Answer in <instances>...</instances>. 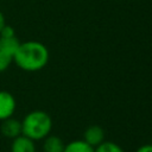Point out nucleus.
I'll return each instance as SVG.
<instances>
[{"mask_svg": "<svg viewBox=\"0 0 152 152\" xmlns=\"http://www.w3.org/2000/svg\"><path fill=\"white\" fill-rule=\"evenodd\" d=\"M13 59L15 64L26 71H37L43 69L49 61L48 48L34 40L20 43Z\"/></svg>", "mask_w": 152, "mask_h": 152, "instance_id": "1", "label": "nucleus"}, {"mask_svg": "<svg viewBox=\"0 0 152 152\" xmlns=\"http://www.w3.org/2000/svg\"><path fill=\"white\" fill-rule=\"evenodd\" d=\"M52 128V120L50 115L43 110H33L28 113L21 122L23 135L34 140L46 138Z\"/></svg>", "mask_w": 152, "mask_h": 152, "instance_id": "2", "label": "nucleus"}, {"mask_svg": "<svg viewBox=\"0 0 152 152\" xmlns=\"http://www.w3.org/2000/svg\"><path fill=\"white\" fill-rule=\"evenodd\" d=\"M15 110V100L8 91H0V120H6L12 116Z\"/></svg>", "mask_w": 152, "mask_h": 152, "instance_id": "3", "label": "nucleus"}, {"mask_svg": "<svg viewBox=\"0 0 152 152\" xmlns=\"http://www.w3.org/2000/svg\"><path fill=\"white\" fill-rule=\"evenodd\" d=\"M83 140L95 148L96 146H99L101 142L104 141V131H103V128L97 126V125L89 126L86 129L84 134H83Z\"/></svg>", "mask_w": 152, "mask_h": 152, "instance_id": "4", "label": "nucleus"}, {"mask_svg": "<svg viewBox=\"0 0 152 152\" xmlns=\"http://www.w3.org/2000/svg\"><path fill=\"white\" fill-rule=\"evenodd\" d=\"M11 150L12 152H36V146L32 139L25 135H18L14 138Z\"/></svg>", "mask_w": 152, "mask_h": 152, "instance_id": "5", "label": "nucleus"}, {"mask_svg": "<svg viewBox=\"0 0 152 152\" xmlns=\"http://www.w3.org/2000/svg\"><path fill=\"white\" fill-rule=\"evenodd\" d=\"M2 125H1V132L4 135L8 137V138H17L18 135H20L21 133V122H19L15 119H6L2 120Z\"/></svg>", "mask_w": 152, "mask_h": 152, "instance_id": "6", "label": "nucleus"}, {"mask_svg": "<svg viewBox=\"0 0 152 152\" xmlns=\"http://www.w3.org/2000/svg\"><path fill=\"white\" fill-rule=\"evenodd\" d=\"M64 142L57 135H48L44 141V152H63Z\"/></svg>", "mask_w": 152, "mask_h": 152, "instance_id": "7", "label": "nucleus"}, {"mask_svg": "<svg viewBox=\"0 0 152 152\" xmlns=\"http://www.w3.org/2000/svg\"><path fill=\"white\" fill-rule=\"evenodd\" d=\"M19 42L15 38V36L12 37H0V50L6 52L10 56H14L18 46H19Z\"/></svg>", "mask_w": 152, "mask_h": 152, "instance_id": "8", "label": "nucleus"}, {"mask_svg": "<svg viewBox=\"0 0 152 152\" xmlns=\"http://www.w3.org/2000/svg\"><path fill=\"white\" fill-rule=\"evenodd\" d=\"M63 152H95V148L84 140H74L64 146Z\"/></svg>", "mask_w": 152, "mask_h": 152, "instance_id": "9", "label": "nucleus"}, {"mask_svg": "<svg viewBox=\"0 0 152 152\" xmlns=\"http://www.w3.org/2000/svg\"><path fill=\"white\" fill-rule=\"evenodd\" d=\"M95 152H125L121 146L112 141H103L95 147Z\"/></svg>", "mask_w": 152, "mask_h": 152, "instance_id": "10", "label": "nucleus"}, {"mask_svg": "<svg viewBox=\"0 0 152 152\" xmlns=\"http://www.w3.org/2000/svg\"><path fill=\"white\" fill-rule=\"evenodd\" d=\"M12 61H13V57L12 56H10L6 52H4V51L0 50V72L4 71L5 69H7Z\"/></svg>", "mask_w": 152, "mask_h": 152, "instance_id": "11", "label": "nucleus"}, {"mask_svg": "<svg viewBox=\"0 0 152 152\" xmlns=\"http://www.w3.org/2000/svg\"><path fill=\"white\" fill-rule=\"evenodd\" d=\"M0 34H1V37H12V36H14V31H13V28H12L11 26L5 25V26L1 28Z\"/></svg>", "mask_w": 152, "mask_h": 152, "instance_id": "12", "label": "nucleus"}, {"mask_svg": "<svg viewBox=\"0 0 152 152\" xmlns=\"http://www.w3.org/2000/svg\"><path fill=\"white\" fill-rule=\"evenodd\" d=\"M137 152H152V144H146V145H142L140 146Z\"/></svg>", "mask_w": 152, "mask_h": 152, "instance_id": "13", "label": "nucleus"}, {"mask_svg": "<svg viewBox=\"0 0 152 152\" xmlns=\"http://www.w3.org/2000/svg\"><path fill=\"white\" fill-rule=\"evenodd\" d=\"M6 24H5V17H4V14L0 12V31H1V28L5 26Z\"/></svg>", "mask_w": 152, "mask_h": 152, "instance_id": "14", "label": "nucleus"}]
</instances>
